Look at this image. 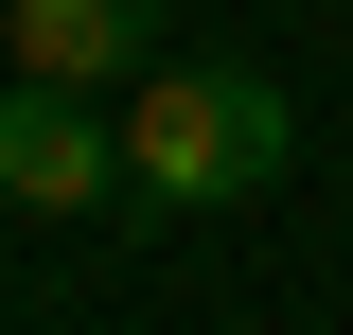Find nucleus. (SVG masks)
<instances>
[{"label":"nucleus","mask_w":353,"mask_h":335,"mask_svg":"<svg viewBox=\"0 0 353 335\" xmlns=\"http://www.w3.org/2000/svg\"><path fill=\"white\" fill-rule=\"evenodd\" d=\"M0 53L53 88H141L159 71V0H0Z\"/></svg>","instance_id":"3"},{"label":"nucleus","mask_w":353,"mask_h":335,"mask_svg":"<svg viewBox=\"0 0 353 335\" xmlns=\"http://www.w3.org/2000/svg\"><path fill=\"white\" fill-rule=\"evenodd\" d=\"M106 194H124V141L88 124V88L18 71L0 88V212H106Z\"/></svg>","instance_id":"2"},{"label":"nucleus","mask_w":353,"mask_h":335,"mask_svg":"<svg viewBox=\"0 0 353 335\" xmlns=\"http://www.w3.org/2000/svg\"><path fill=\"white\" fill-rule=\"evenodd\" d=\"M283 159H301V106H283V71H248V53H176L124 106V194H159V212H230Z\"/></svg>","instance_id":"1"}]
</instances>
